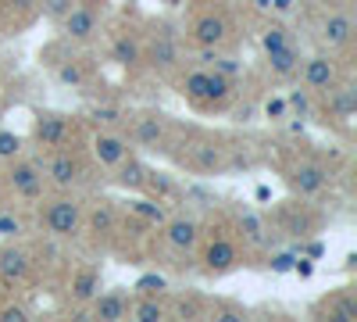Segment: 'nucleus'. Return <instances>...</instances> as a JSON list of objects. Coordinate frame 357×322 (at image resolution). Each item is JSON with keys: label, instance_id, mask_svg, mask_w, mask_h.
I'll return each instance as SVG.
<instances>
[{"label": "nucleus", "instance_id": "obj_1", "mask_svg": "<svg viewBox=\"0 0 357 322\" xmlns=\"http://www.w3.org/2000/svg\"><path fill=\"white\" fill-rule=\"evenodd\" d=\"M82 215L86 212H82V204L75 197H54L47 204V212H43V226H47L50 237L72 240V237H79V229H82Z\"/></svg>", "mask_w": 357, "mask_h": 322}, {"label": "nucleus", "instance_id": "obj_2", "mask_svg": "<svg viewBox=\"0 0 357 322\" xmlns=\"http://www.w3.org/2000/svg\"><path fill=\"white\" fill-rule=\"evenodd\" d=\"M43 165L36 158H11L4 172V190H15L22 200H36L43 193Z\"/></svg>", "mask_w": 357, "mask_h": 322}, {"label": "nucleus", "instance_id": "obj_3", "mask_svg": "<svg viewBox=\"0 0 357 322\" xmlns=\"http://www.w3.org/2000/svg\"><path fill=\"white\" fill-rule=\"evenodd\" d=\"M168 133H172V126H168L165 115L143 111V115H136L132 126H129V143H132V147H143V151H165L168 147Z\"/></svg>", "mask_w": 357, "mask_h": 322}, {"label": "nucleus", "instance_id": "obj_4", "mask_svg": "<svg viewBox=\"0 0 357 322\" xmlns=\"http://www.w3.org/2000/svg\"><path fill=\"white\" fill-rule=\"evenodd\" d=\"M229 36H232V22H229L222 11H204V15H197V18L190 22V40H193L197 50H200V47L222 50V47L229 43Z\"/></svg>", "mask_w": 357, "mask_h": 322}, {"label": "nucleus", "instance_id": "obj_5", "mask_svg": "<svg viewBox=\"0 0 357 322\" xmlns=\"http://www.w3.org/2000/svg\"><path fill=\"white\" fill-rule=\"evenodd\" d=\"M143 61L151 65L154 72H161V75L175 72V68H178V61H183V50H178V40L168 33L165 25H161V29H154L151 43L143 47Z\"/></svg>", "mask_w": 357, "mask_h": 322}, {"label": "nucleus", "instance_id": "obj_6", "mask_svg": "<svg viewBox=\"0 0 357 322\" xmlns=\"http://www.w3.org/2000/svg\"><path fill=\"white\" fill-rule=\"evenodd\" d=\"M178 161H183L186 168H193V172H200V175H215V172L229 168V154H225L222 143H215V140L190 143V151L178 154Z\"/></svg>", "mask_w": 357, "mask_h": 322}, {"label": "nucleus", "instance_id": "obj_7", "mask_svg": "<svg viewBox=\"0 0 357 322\" xmlns=\"http://www.w3.org/2000/svg\"><path fill=\"white\" fill-rule=\"evenodd\" d=\"M329 175L333 172L325 165H318V161H296L286 172V183L296 197H314V193H321L325 186H329Z\"/></svg>", "mask_w": 357, "mask_h": 322}, {"label": "nucleus", "instance_id": "obj_8", "mask_svg": "<svg viewBox=\"0 0 357 322\" xmlns=\"http://www.w3.org/2000/svg\"><path fill=\"white\" fill-rule=\"evenodd\" d=\"M61 33L68 43H89L100 33V15L97 8H86V4H72L61 15Z\"/></svg>", "mask_w": 357, "mask_h": 322}, {"label": "nucleus", "instance_id": "obj_9", "mask_svg": "<svg viewBox=\"0 0 357 322\" xmlns=\"http://www.w3.org/2000/svg\"><path fill=\"white\" fill-rule=\"evenodd\" d=\"M200 261H204L207 276H225V272H232L236 265H240V247H236V240H229V237H211L200 251Z\"/></svg>", "mask_w": 357, "mask_h": 322}, {"label": "nucleus", "instance_id": "obj_10", "mask_svg": "<svg viewBox=\"0 0 357 322\" xmlns=\"http://www.w3.org/2000/svg\"><path fill=\"white\" fill-rule=\"evenodd\" d=\"M82 161H79V154H72V151H54L50 154V161L43 165V180L50 183V186H57V190H72L79 180H82Z\"/></svg>", "mask_w": 357, "mask_h": 322}, {"label": "nucleus", "instance_id": "obj_11", "mask_svg": "<svg viewBox=\"0 0 357 322\" xmlns=\"http://www.w3.org/2000/svg\"><path fill=\"white\" fill-rule=\"evenodd\" d=\"M89 151H93L97 165L114 168L122 158H129V154H132V143H129V136H126V133H118V129H100V133L93 136V143H89Z\"/></svg>", "mask_w": 357, "mask_h": 322}, {"label": "nucleus", "instance_id": "obj_12", "mask_svg": "<svg viewBox=\"0 0 357 322\" xmlns=\"http://www.w3.org/2000/svg\"><path fill=\"white\" fill-rule=\"evenodd\" d=\"M33 136L40 147H65L68 136H72V119L61 111H40L36 115V126H33Z\"/></svg>", "mask_w": 357, "mask_h": 322}, {"label": "nucleus", "instance_id": "obj_13", "mask_svg": "<svg viewBox=\"0 0 357 322\" xmlns=\"http://www.w3.org/2000/svg\"><path fill=\"white\" fill-rule=\"evenodd\" d=\"M301 75H304V86H307L314 97H321L325 90H333V86L340 82V68H336V61H333V57H325V54L307 57V61L301 65Z\"/></svg>", "mask_w": 357, "mask_h": 322}, {"label": "nucleus", "instance_id": "obj_14", "mask_svg": "<svg viewBox=\"0 0 357 322\" xmlns=\"http://www.w3.org/2000/svg\"><path fill=\"white\" fill-rule=\"evenodd\" d=\"M165 240H168V247L172 251H178V254H190V251H197V244H200V222L193 219V215H175V219H168L165 226Z\"/></svg>", "mask_w": 357, "mask_h": 322}, {"label": "nucleus", "instance_id": "obj_15", "mask_svg": "<svg viewBox=\"0 0 357 322\" xmlns=\"http://www.w3.org/2000/svg\"><path fill=\"white\" fill-rule=\"evenodd\" d=\"M279 226H282L286 237H307V233H318L321 229V215L311 212L307 204L289 200L286 208H282V215H279Z\"/></svg>", "mask_w": 357, "mask_h": 322}, {"label": "nucleus", "instance_id": "obj_16", "mask_svg": "<svg viewBox=\"0 0 357 322\" xmlns=\"http://www.w3.org/2000/svg\"><path fill=\"white\" fill-rule=\"evenodd\" d=\"M318 40L329 47V50L350 47V40H354V18L347 11H329V15L321 18V25H318Z\"/></svg>", "mask_w": 357, "mask_h": 322}, {"label": "nucleus", "instance_id": "obj_17", "mask_svg": "<svg viewBox=\"0 0 357 322\" xmlns=\"http://www.w3.org/2000/svg\"><path fill=\"white\" fill-rule=\"evenodd\" d=\"M178 94H183L197 111H207L211 104V68H190L183 79H178Z\"/></svg>", "mask_w": 357, "mask_h": 322}, {"label": "nucleus", "instance_id": "obj_18", "mask_svg": "<svg viewBox=\"0 0 357 322\" xmlns=\"http://www.w3.org/2000/svg\"><path fill=\"white\" fill-rule=\"evenodd\" d=\"M29 272H33V261H29V251L18 244H4L0 247V276L8 283H25Z\"/></svg>", "mask_w": 357, "mask_h": 322}, {"label": "nucleus", "instance_id": "obj_19", "mask_svg": "<svg viewBox=\"0 0 357 322\" xmlns=\"http://www.w3.org/2000/svg\"><path fill=\"white\" fill-rule=\"evenodd\" d=\"M89 315L100 322H122V319H129V301L122 290H107V294H97L89 301Z\"/></svg>", "mask_w": 357, "mask_h": 322}, {"label": "nucleus", "instance_id": "obj_20", "mask_svg": "<svg viewBox=\"0 0 357 322\" xmlns=\"http://www.w3.org/2000/svg\"><path fill=\"white\" fill-rule=\"evenodd\" d=\"M314 315H325L333 322H354L357 319V298L350 290H336V294H329L325 301L314 305Z\"/></svg>", "mask_w": 357, "mask_h": 322}, {"label": "nucleus", "instance_id": "obj_21", "mask_svg": "<svg viewBox=\"0 0 357 322\" xmlns=\"http://www.w3.org/2000/svg\"><path fill=\"white\" fill-rule=\"evenodd\" d=\"M321 97H325V108H329V119H336V122H347L357 108V90L350 82H343V86L336 82L333 90H325Z\"/></svg>", "mask_w": 357, "mask_h": 322}, {"label": "nucleus", "instance_id": "obj_22", "mask_svg": "<svg viewBox=\"0 0 357 322\" xmlns=\"http://www.w3.org/2000/svg\"><path fill=\"white\" fill-rule=\"evenodd\" d=\"M236 229H240V240H243L247 247H254V251H261V247L272 244V233H268L264 219L254 215V212H240V219H236Z\"/></svg>", "mask_w": 357, "mask_h": 322}, {"label": "nucleus", "instance_id": "obj_23", "mask_svg": "<svg viewBox=\"0 0 357 322\" xmlns=\"http://www.w3.org/2000/svg\"><path fill=\"white\" fill-rule=\"evenodd\" d=\"M97 294H100V269L97 265H82L72 276V301L75 305H89Z\"/></svg>", "mask_w": 357, "mask_h": 322}, {"label": "nucleus", "instance_id": "obj_24", "mask_svg": "<svg viewBox=\"0 0 357 322\" xmlns=\"http://www.w3.org/2000/svg\"><path fill=\"white\" fill-rule=\"evenodd\" d=\"M146 172H151V168H146L139 158H122V161H118L114 165V183L118 186H122V190H132V193H139L143 190V183H146Z\"/></svg>", "mask_w": 357, "mask_h": 322}, {"label": "nucleus", "instance_id": "obj_25", "mask_svg": "<svg viewBox=\"0 0 357 322\" xmlns=\"http://www.w3.org/2000/svg\"><path fill=\"white\" fill-rule=\"evenodd\" d=\"M111 61L122 65V68H139V61H143V43H139L132 33L114 36V43H111Z\"/></svg>", "mask_w": 357, "mask_h": 322}, {"label": "nucleus", "instance_id": "obj_26", "mask_svg": "<svg viewBox=\"0 0 357 322\" xmlns=\"http://www.w3.org/2000/svg\"><path fill=\"white\" fill-rule=\"evenodd\" d=\"M82 222H89L93 237H111V233H118V212H114L111 200H100L89 215H82Z\"/></svg>", "mask_w": 357, "mask_h": 322}, {"label": "nucleus", "instance_id": "obj_27", "mask_svg": "<svg viewBox=\"0 0 357 322\" xmlns=\"http://www.w3.org/2000/svg\"><path fill=\"white\" fill-rule=\"evenodd\" d=\"M301 50H296L293 43L289 47H282V50H272L268 54V68H272V75H279V79H289V75H296L301 72Z\"/></svg>", "mask_w": 357, "mask_h": 322}, {"label": "nucleus", "instance_id": "obj_28", "mask_svg": "<svg viewBox=\"0 0 357 322\" xmlns=\"http://www.w3.org/2000/svg\"><path fill=\"white\" fill-rule=\"evenodd\" d=\"M143 190H151L161 204H168V200H178V183L172 180V175H165V172H146V183H143Z\"/></svg>", "mask_w": 357, "mask_h": 322}, {"label": "nucleus", "instance_id": "obj_29", "mask_svg": "<svg viewBox=\"0 0 357 322\" xmlns=\"http://www.w3.org/2000/svg\"><path fill=\"white\" fill-rule=\"evenodd\" d=\"M129 212H132L136 219H143L146 226H165V222H168V208H165L161 200H146V197H139V200L129 204Z\"/></svg>", "mask_w": 357, "mask_h": 322}, {"label": "nucleus", "instance_id": "obj_30", "mask_svg": "<svg viewBox=\"0 0 357 322\" xmlns=\"http://www.w3.org/2000/svg\"><path fill=\"white\" fill-rule=\"evenodd\" d=\"M129 315L136 322H161L165 319V305L158 301V294H139V301L129 305Z\"/></svg>", "mask_w": 357, "mask_h": 322}, {"label": "nucleus", "instance_id": "obj_31", "mask_svg": "<svg viewBox=\"0 0 357 322\" xmlns=\"http://www.w3.org/2000/svg\"><path fill=\"white\" fill-rule=\"evenodd\" d=\"M54 75L61 79L65 86H86V82H89L82 61H75V57H65V61H57V65H54Z\"/></svg>", "mask_w": 357, "mask_h": 322}, {"label": "nucleus", "instance_id": "obj_32", "mask_svg": "<svg viewBox=\"0 0 357 322\" xmlns=\"http://www.w3.org/2000/svg\"><path fill=\"white\" fill-rule=\"evenodd\" d=\"M289 43H293V36H289V29H286V25H279V22L264 25V33H261V47H264V54L282 50V47H289Z\"/></svg>", "mask_w": 357, "mask_h": 322}, {"label": "nucleus", "instance_id": "obj_33", "mask_svg": "<svg viewBox=\"0 0 357 322\" xmlns=\"http://www.w3.org/2000/svg\"><path fill=\"white\" fill-rule=\"evenodd\" d=\"M89 119H93L100 129H122V126L129 122V115H126L122 108H111V104H104V108H93V111H89Z\"/></svg>", "mask_w": 357, "mask_h": 322}, {"label": "nucleus", "instance_id": "obj_34", "mask_svg": "<svg viewBox=\"0 0 357 322\" xmlns=\"http://www.w3.org/2000/svg\"><path fill=\"white\" fill-rule=\"evenodd\" d=\"M311 90H307V86H304V90H289V97H286V108L289 111H296V115H301V119H311V115H314V104H311Z\"/></svg>", "mask_w": 357, "mask_h": 322}, {"label": "nucleus", "instance_id": "obj_35", "mask_svg": "<svg viewBox=\"0 0 357 322\" xmlns=\"http://www.w3.org/2000/svg\"><path fill=\"white\" fill-rule=\"evenodd\" d=\"M18 151H22V140L15 133H8V129H0V161L18 158Z\"/></svg>", "mask_w": 357, "mask_h": 322}, {"label": "nucleus", "instance_id": "obj_36", "mask_svg": "<svg viewBox=\"0 0 357 322\" xmlns=\"http://www.w3.org/2000/svg\"><path fill=\"white\" fill-rule=\"evenodd\" d=\"M136 290H139V294H161V290H165V279H161L158 272H151V276H139Z\"/></svg>", "mask_w": 357, "mask_h": 322}, {"label": "nucleus", "instance_id": "obj_37", "mask_svg": "<svg viewBox=\"0 0 357 322\" xmlns=\"http://www.w3.org/2000/svg\"><path fill=\"white\" fill-rule=\"evenodd\" d=\"M22 222L15 219V212H0V237H18Z\"/></svg>", "mask_w": 357, "mask_h": 322}, {"label": "nucleus", "instance_id": "obj_38", "mask_svg": "<svg viewBox=\"0 0 357 322\" xmlns=\"http://www.w3.org/2000/svg\"><path fill=\"white\" fill-rule=\"evenodd\" d=\"M286 111H289V108H286V101H268V104H264V119L282 122V119H286Z\"/></svg>", "mask_w": 357, "mask_h": 322}, {"label": "nucleus", "instance_id": "obj_39", "mask_svg": "<svg viewBox=\"0 0 357 322\" xmlns=\"http://www.w3.org/2000/svg\"><path fill=\"white\" fill-rule=\"evenodd\" d=\"M0 319H4V322H25L29 312L22 305H4V308H0Z\"/></svg>", "mask_w": 357, "mask_h": 322}, {"label": "nucleus", "instance_id": "obj_40", "mask_svg": "<svg viewBox=\"0 0 357 322\" xmlns=\"http://www.w3.org/2000/svg\"><path fill=\"white\" fill-rule=\"evenodd\" d=\"M296 265V254H275L272 258V272H293Z\"/></svg>", "mask_w": 357, "mask_h": 322}, {"label": "nucleus", "instance_id": "obj_41", "mask_svg": "<svg viewBox=\"0 0 357 322\" xmlns=\"http://www.w3.org/2000/svg\"><path fill=\"white\" fill-rule=\"evenodd\" d=\"M43 4H47V15H50V18L61 22V15L72 8V0H43Z\"/></svg>", "mask_w": 357, "mask_h": 322}, {"label": "nucleus", "instance_id": "obj_42", "mask_svg": "<svg viewBox=\"0 0 357 322\" xmlns=\"http://www.w3.org/2000/svg\"><path fill=\"white\" fill-rule=\"evenodd\" d=\"M36 4H43V0H4V8H11V11H29Z\"/></svg>", "mask_w": 357, "mask_h": 322}, {"label": "nucleus", "instance_id": "obj_43", "mask_svg": "<svg viewBox=\"0 0 357 322\" xmlns=\"http://www.w3.org/2000/svg\"><path fill=\"white\" fill-rule=\"evenodd\" d=\"M268 11H275V15H289L293 11V0H272V8Z\"/></svg>", "mask_w": 357, "mask_h": 322}, {"label": "nucleus", "instance_id": "obj_44", "mask_svg": "<svg viewBox=\"0 0 357 322\" xmlns=\"http://www.w3.org/2000/svg\"><path fill=\"white\" fill-rule=\"evenodd\" d=\"M254 8L257 11H268V8H272V0H254Z\"/></svg>", "mask_w": 357, "mask_h": 322}, {"label": "nucleus", "instance_id": "obj_45", "mask_svg": "<svg viewBox=\"0 0 357 322\" xmlns=\"http://www.w3.org/2000/svg\"><path fill=\"white\" fill-rule=\"evenodd\" d=\"M79 4H86V8H100V4H107V0H79Z\"/></svg>", "mask_w": 357, "mask_h": 322}, {"label": "nucleus", "instance_id": "obj_46", "mask_svg": "<svg viewBox=\"0 0 357 322\" xmlns=\"http://www.w3.org/2000/svg\"><path fill=\"white\" fill-rule=\"evenodd\" d=\"M0 193H4V172H0Z\"/></svg>", "mask_w": 357, "mask_h": 322}, {"label": "nucleus", "instance_id": "obj_47", "mask_svg": "<svg viewBox=\"0 0 357 322\" xmlns=\"http://www.w3.org/2000/svg\"><path fill=\"white\" fill-rule=\"evenodd\" d=\"M172 4H186V0H172Z\"/></svg>", "mask_w": 357, "mask_h": 322}]
</instances>
